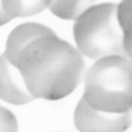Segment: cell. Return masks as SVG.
I'll return each instance as SVG.
<instances>
[{"instance_id":"6da1fadb","label":"cell","mask_w":132,"mask_h":132,"mask_svg":"<svg viewBox=\"0 0 132 132\" xmlns=\"http://www.w3.org/2000/svg\"><path fill=\"white\" fill-rule=\"evenodd\" d=\"M16 67L35 98L55 101L67 96L79 86L85 63L77 48L53 34L24 47Z\"/></svg>"},{"instance_id":"7a4b0ae2","label":"cell","mask_w":132,"mask_h":132,"mask_svg":"<svg viewBox=\"0 0 132 132\" xmlns=\"http://www.w3.org/2000/svg\"><path fill=\"white\" fill-rule=\"evenodd\" d=\"M131 61L111 56L98 59L85 76L83 98L94 109L124 113L131 110Z\"/></svg>"},{"instance_id":"3957f363","label":"cell","mask_w":132,"mask_h":132,"mask_svg":"<svg viewBox=\"0 0 132 132\" xmlns=\"http://www.w3.org/2000/svg\"><path fill=\"white\" fill-rule=\"evenodd\" d=\"M118 5L101 3L84 12L73 25V37L79 52L91 59L123 56L130 59L125 35L119 24Z\"/></svg>"},{"instance_id":"277c9868","label":"cell","mask_w":132,"mask_h":132,"mask_svg":"<svg viewBox=\"0 0 132 132\" xmlns=\"http://www.w3.org/2000/svg\"><path fill=\"white\" fill-rule=\"evenodd\" d=\"M73 120L80 132H125L131 125V113L97 110L82 97L77 105Z\"/></svg>"},{"instance_id":"5b68a950","label":"cell","mask_w":132,"mask_h":132,"mask_svg":"<svg viewBox=\"0 0 132 132\" xmlns=\"http://www.w3.org/2000/svg\"><path fill=\"white\" fill-rule=\"evenodd\" d=\"M0 98L10 104L23 105L34 100L20 70L4 54L0 56Z\"/></svg>"},{"instance_id":"8992f818","label":"cell","mask_w":132,"mask_h":132,"mask_svg":"<svg viewBox=\"0 0 132 132\" xmlns=\"http://www.w3.org/2000/svg\"><path fill=\"white\" fill-rule=\"evenodd\" d=\"M53 34H55V32L49 27L43 24L32 22L21 24L14 28L13 31L10 34L6 41L4 55L7 58V60L16 66L19 56L24 49V47H26L30 42L39 38Z\"/></svg>"},{"instance_id":"52a82bcc","label":"cell","mask_w":132,"mask_h":132,"mask_svg":"<svg viewBox=\"0 0 132 132\" xmlns=\"http://www.w3.org/2000/svg\"><path fill=\"white\" fill-rule=\"evenodd\" d=\"M94 2L95 0H51L49 10L61 19L76 20Z\"/></svg>"},{"instance_id":"ba28073f","label":"cell","mask_w":132,"mask_h":132,"mask_svg":"<svg viewBox=\"0 0 132 132\" xmlns=\"http://www.w3.org/2000/svg\"><path fill=\"white\" fill-rule=\"evenodd\" d=\"M3 10L13 18L28 17L44 11L51 0H1Z\"/></svg>"},{"instance_id":"9c48e42d","label":"cell","mask_w":132,"mask_h":132,"mask_svg":"<svg viewBox=\"0 0 132 132\" xmlns=\"http://www.w3.org/2000/svg\"><path fill=\"white\" fill-rule=\"evenodd\" d=\"M118 21L125 35L126 52L131 57V0H123L117 9Z\"/></svg>"},{"instance_id":"30bf717a","label":"cell","mask_w":132,"mask_h":132,"mask_svg":"<svg viewBox=\"0 0 132 132\" xmlns=\"http://www.w3.org/2000/svg\"><path fill=\"white\" fill-rule=\"evenodd\" d=\"M18 123L15 115L6 108L0 106V132H17Z\"/></svg>"},{"instance_id":"8fae6325","label":"cell","mask_w":132,"mask_h":132,"mask_svg":"<svg viewBox=\"0 0 132 132\" xmlns=\"http://www.w3.org/2000/svg\"><path fill=\"white\" fill-rule=\"evenodd\" d=\"M12 20V18L10 16L5 13V11L3 10V6H2V2L0 0V26L1 25H4L5 23L10 22Z\"/></svg>"}]
</instances>
